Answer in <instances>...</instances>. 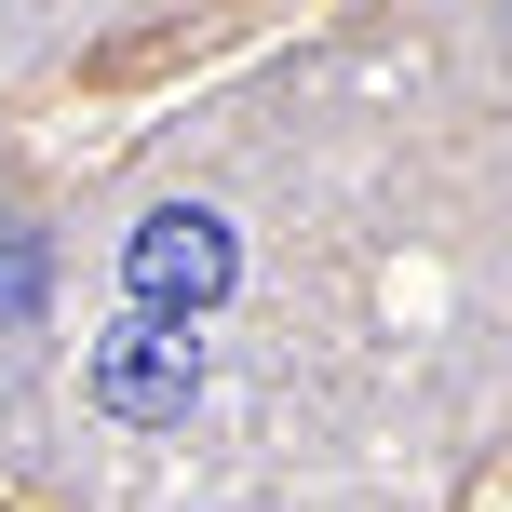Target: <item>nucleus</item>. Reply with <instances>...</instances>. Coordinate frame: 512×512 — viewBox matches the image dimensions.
I'll list each match as a JSON object with an SVG mask.
<instances>
[{"mask_svg":"<svg viewBox=\"0 0 512 512\" xmlns=\"http://www.w3.org/2000/svg\"><path fill=\"white\" fill-rule=\"evenodd\" d=\"M230 270H243V243H230V216H203V203L135 216V243H122V283H135L149 324H203V310L230 297Z\"/></svg>","mask_w":512,"mask_h":512,"instance_id":"nucleus-1","label":"nucleus"},{"mask_svg":"<svg viewBox=\"0 0 512 512\" xmlns=\"http://www.w3.org/2000/svg\"><path fill=\"white\" fill-rule=\"evenodd\" d=\"M41 230H0V337H14V324H41Z\"/></svg>","mask_w":512,"mask_h":512,"instance_id":"nucleus-3","label":"nucleus"},{"mask_svg":"<svg viewBox=\"0 0 512 512\" xmlns=\"http://www.w3.org/2000/svg\"><path fill=\"white\" fill-rule=\"evenodd\" d=\"M95 405L108 418H135V432H176L189 405H203V351H189V324H108L95 337Z\"/></svg>","mask_w":512,"mask_h":512,"instance_id":"nucleus-2","label":"nucleus"}]
</instances>
